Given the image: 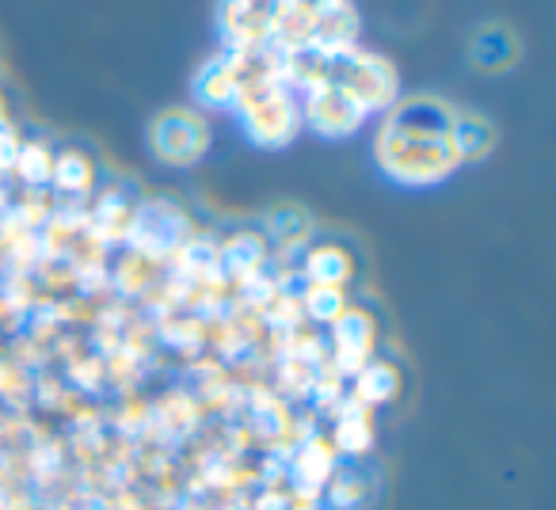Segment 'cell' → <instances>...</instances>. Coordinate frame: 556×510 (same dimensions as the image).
I'll list each match as a JSON object with an SVG mask.
<instances>
[{"mask_svg": "<svg viewBox=\"0 0 556 510\" xmlns=\"http://www.w3.org/2000/svg\"><path fill=\"white\" fill-rule=\"evenodd\" d=\"M450 123L454 111L439 100H408L396 107L378 138L381 171L408 187L442 183L462 164L450 145Z\"/></svg>", "mask_w": 556, "mask_h": 510, "instance_id": "6da1fadb", "label": "cell"}, {"mask_svg": "<svg viewBox=\"0 0 556 510\" xmlns=\"http://www.w3.org/2000/svg\"><path fill=\"white\" fill-rule=\"evenodd\" d=\"M149 141H153V153L161 156L164 164H176V168H184V164H194L202 161V153L210 149V126L202 115H194V111H164V115H156L153 130H149Z\"/></svg>", "mask_w": 556, "mask_h": 510, "instance_id": "7a4b0ae2", "label": "cell"}, {"mask_svg": "<svg viewBox=\"0 0 556 510\" xmlns=\"http://www.w3.org/2000/svg\"><path fill=\"white\" fill-rule=\"evenodd\" d=\"M240 100H244V123L252 141H260V145H282V141L294 138L298 107L282 88L255 85L252 92H240Z\"/></svg>", "mask_w": 556, "mask_h": 510, "instance_id": "3957f363", "label": "cell"}, {"mask_svg": "<svg viewBox=\"0 0 556 510\" xmlns=\"http://www.w3.org/2000/svg\"><path fill=\"white\" fill-rule=\"evenodd\" d=\"M336 88L351 95L363 111L389 107L396 100V69L378 54H355L343 58L340 73L332 77Z\"/></svg>", "mask_w": 556, "mask_h": 510, "instance_id": "277c9868", "label": "cell"}, {"mask_svg": "<svg viewBox=\"0 0 556 510\" xmlns=\"http://www.w3.org/2000/svg\"><path fill=\"white\" fill-rule=\"evenodd\" d=\"M374 340H378V324H374V317L348 305V309L332 320V347H336L332 370L340 373V378H355V373L370 362Z\"/></svg>", "mask_w": 556, "mask_h": 510, "instance_id": "5b68a950", "label": "cell"}, {"mask_svg": "<svg viewBox=\"0 0 556 510\" xmlns=\"http://www.w3.org/2000/svg\"><path fill=\"white\" fill-rule=\"evenodd\" d=\"M366 111L351 100L343 88L332 85V77L309 80V123L313 130H320L325 138H348L363 126Z\"/></svg>", "mask_w": 556, "mask_h": 510, "instance_id": "8992f818", "label": "cell"}, {"mask_svg": "<svg viewBox=\"0 0 556 510\" xmlns=\"http://www.w3.org/2000/svg\"><path fill=\"white\" fill-rule=\"evenodd\" d=\"M282 12H287V0H225L222 27L232 42H255L275 31Z\"/></svg>", "mask_w": 556, "mask_h": 510, "instance_id": "52a82bcc", "label": "cell"}, {"mask_svg": "<svg viewBox=\"0 0 556 510\" xmlns=\"http://www.w3.org/2000/svg\"><path fill=\"white\" fill-rule=\"evenodd\" d=\"M355 31H358V20L351 12L348 0H336L328 9H320L313 16V35H309V47L325 58H343L355 42Z\"/></svg>", "mask_w": 556, "mask_h": 510, "instance_id": "ba28073f", "label": "cell"}, {"mask_svg": "<svg viewBox=\"0 0 556 510\" xmlns=\"http://www.w3.org/2000/svg\"><path fill=\"white\" fill-rule=\"evenodd\" d=\"M370 408H363L358 400H351V396H343L340 408L332 411L336 416V426H332V449L343 457H351V461H358V457L370 454L374 446V423L370 416H366Z\"/></svg>", "mask_w": 556, "mask_h": 510, "instance_id": "9c48e42d", "label": "cell"}, {"mask_svg": "<svg viewBox=\"0 0 556 510\" xmlns=\"http://www.w3.org/2000/svg\"><path fill=\"white\" fill-rule=\"evenodd\" d=\"M401 370L386 358H370L363 370L351 378V400H358L363 408H386L401 396Z\"/></svg>", "mask_w": 556, "mask_h": 510, "instance_id": "30bf717a", "label": "cell"}, {"mask_svg": "<svg viewBox=\"0 0 556 510\" xmlns=\"http://www.w3.org/2000/svg\"><path fill=\"white\" fill-rule=\"evenodd\" d=\"M305 279L309 286H336L343 290L355 279V259L340 244H317L305 252Z\"/></svg>", "mask_w": 556, "mask_h": 510, "instance_id": "8fae6325", "label": "cell"}, {"mask_svg": "<svg viewBox=\"0 0 556 510\" xmlns=\"http://www.w3.org/2000/svg\"><path fill=\"white\" fill-rule=\"evenodd\" d=\"M336 449L328 438H320V434H313V438H305L302 446H298L294 454V480L298 484H313V487H325L328 476H332L336 469H340V461H336Z\"/></svg>", "mask_w": 556, "mask_h": 510, "instance_id": "7c38bea8", "label": "cell"}, {"mask_svg": "<svg viewBox=\"0 0 556 510\" xmlns=\"http://www.w3.org/2000/svg\"><path fill=\"white\" fill-rule=\"evenodd\" d=\"M450 145H454L457 161H480L495 145L492 123L480 115H454V123H450Z\"/></svg>", "mask_w": 556, "mask_h": 510, "instance_id": "4fadbf2b", "label": "cell"}, {"mask_svg": "<svg viewBox=\"0 0 556 510\" xmlns=\"http://www.w3.org/2000/svg\"><path fill=\"white\" fill-rule=\"evenodd\" d=\"M320 499L328 502V510H363L370 499V480L355 469V464H343L328 476Z\"/></svg>", "mask_w": 556, "mask_h": 510, "instance_id": "5bb4252c", "label": "cell"}, {"mask_svg": "<svg viewBox=\"0 0 556 510\" xmlns=\"http://www.w3.org/2000/svg\"><path fill=\"white\" fill-rule=\"evenodd\" d=\"M194 92H199L202 103L210 107H229V103L240 100V77L232 62H210L206 69L194 80Z\"/></svg>", "mask_w": 556, "mask_h": 510, "instance_id": "9a60e30c", "label": "cell"}, {"mask_svg": "<svg viewBox=\"0 0 556 510\" xmlns=\"http://www.w3.org/2000/svg\"><path fill=\"white\" fill-rule=\"evenodd\" d=\"M472 58H477L480 69L495 73V69H507V65L515 62L518 47H515V39H510L507 27H484V31L477 35V42H472Z\"/></svg>", "mask_w": 556, "mask_h": 510, "instance_id": "2e32d148", "label": "cell"}, {"mask_svg": "<svg viewBox=\"0 0 556 510\" xmlns=\"http://www.w3.org/2000/svg\"><path fill=\"white\" fill-rule=\"evenodd\" d=\"M222 259H225V267H229L232 275H240V279H252V275L263 267V259H267V244H263L260 232H240V237H232L229 244H225Z\"/></svg>", "mask_w": 556, "mask_h": 510, "instance_id": "e0dca14e", "label": "cell"}, {"mask_svg": "<svg viewBox=\"0 0 556 510\" xmlns=\"http://www.w3.org/2000/svg\"><path fill=\"white\" fill-rule=\"evenodd\" d=\"M50 179H54L62 191H73V194L88 191L92 179H96L92 156H85L80 149H65V153L54 156V171H50Z\"/></svg>", "mask_w": 556, "mask_h": 510, "instance_id": "ac0fdd59", "label": "cell"}, {"mask_svg": "<svg viewBox=\"0 0 556 510\" xmlns=\"http://www.w3.org/2000/svg\"><path fill=\"white\" fill-rule=\"evenodd\" d=\"M12 168L20 171V179L31 187L39 183H50V171H54V153H50V145H42V141H31V145H20V156Z\"/></svg>", "mask_w": 556, "mask_h": 510, "instance_id": "d6986e66", "label": "cell"}, {"mask_svg": "<svg viewBox=\"0 0 556 510\" xmlns=\"http://www.w3.org/2000/svg\"><path fill=\"white\" fill-rule=\"evenodd\" d=\"M302 309H305V317L317 320V324H332V320L348 309V297H343V290H336V286H309L305 290Z\"/></svg>", "mask_w": 556, "mask_h": 510, "instance_id": "ffe728a7", "label": "cell"}, {"mask_svg": "<svg viewBox=\"0 0 556 510\" xmlns=\"http://www.w3.org/2000/svg\"><path fill=\"white\" fill-rule=\"evenodd\" d=\"M270 229H275V237L282 240V244H305V237H309V217L298 206H282L270 217Z\"/></svg>", "mask_w": 556, "mask_h": 510, "instance_id": "44dd1931", "label": "cell"}, {"mask_svg": "<svg viewBox=\"0 0 556 510\" xmlns=\"http://www.w3.org/2000/svg\"><path fill=\"white\" fill-rule=\"evenodd\" d=\"M16 156H20V141H16V133H12L9 126L0 123V171L12 168V164H16Z\"/></svg>", "mask_w": 556, "mask_h": 510, "instance_id": "7402d4cb", "label": "cell"}, {"mask_svg": "<svg viewBox=\"0 0 556 510\" xmlns=\"http://www.w3.org/2000/svg\"><path fill=\"white\" fill-rule=\"evenodd\" d=\"M252 510H294V507H290V499L282 492H263Z\"/></svg>", "mask_w": 556, "mask_h": 510, "instance_id": "603a6c76", "label": "cell"}, {"mask_svg": "<svg viewBox=\"0 0 556 510\" xmlns=\"http://www.w3.org/2000/svg\"><path fill=\"white\" fill-rule=\"evenodd\" d=\"M328 4H336V0H287V9L309 12V16H317V12H320V9H328Z\"/></svg>", "mask_w": 556, "mask_h": 510, "instance_id": "cb8c5ba5", "label": "cell"}, {"mask_svg": "<svg viewBox=\"0 0 556 510\" xmlns=\"http://www.w3.org/2000/svg\"><path fill=\"white\" fill-rule=\"evenodd\" d=\"M0 123H4V103H0Z\"/></svg>", "mask_w": 556, "mask_h": 510, "instance_id": "d4e9b609", "label": "cell"}]
</instances>
